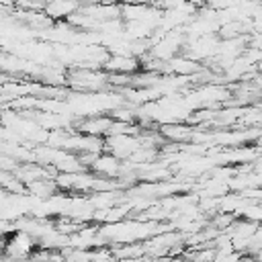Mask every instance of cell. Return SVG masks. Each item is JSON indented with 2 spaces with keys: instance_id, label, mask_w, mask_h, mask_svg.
I'll return each mask as SVG.
<instances>
[{
  "instance_id": "1",
  "label": "cell",
  "mask_w": 262,
  "mask_h": 262,
  "mask_svg": "<svg viewBox=\"0 0 262 262\" xmlns=\"http://www.w3.org/2000/svg\"><path fill=\"white\" fill-rule=\"evenodd\" d=\"M6 252L10 256H27L31 254V250L35 248V242L31 239V235H27L25 231H16L8 237V242L4 244Z\"/></svg>"
}]
</instances>
